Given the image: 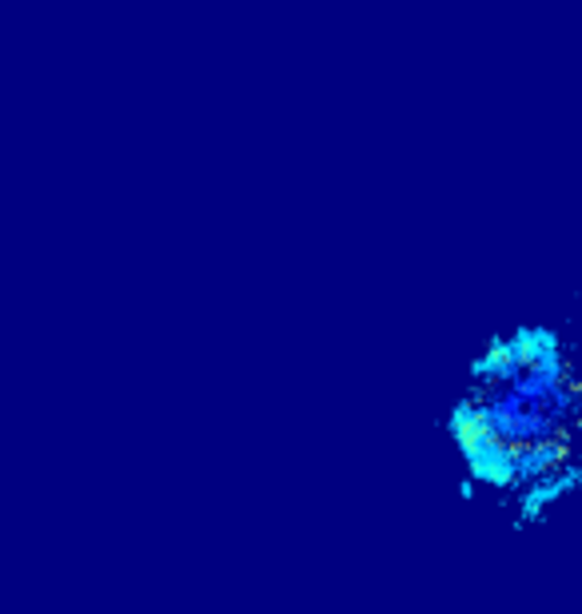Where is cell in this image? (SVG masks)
I'll return each mask as SVG.
<instances>
[{
  "label": "cell",
  "mask_w": 582,
  "mask_h": 614,
  "mask_svg": "<svg viewBox=\"0 0 582 614\" xmlns=\"http://www.w3.org/2000/svg\"><path fill=\"white\" fill-rule=\"evenodd\" d=\"M579 483H582V467H571V471H563V475H551V479H543V483H534L523 495V519H534L539 511H543V503L566 495V491Z\"/></svg>",
  "instance_id": "obj_1"
}]
</instances>
